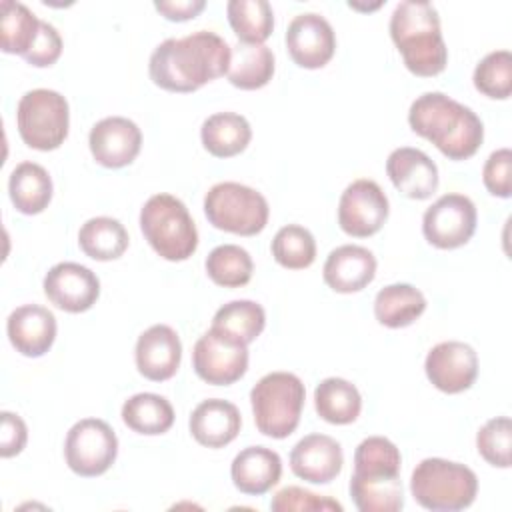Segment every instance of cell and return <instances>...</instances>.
<instances>
[{"mask_svg":"<svg viewBox=\"0 0 512 512\" xmlns=\"http://www.w3.org/2000/svg\"><path fill=\"white\" fill-rule=\"evenodd\" d=\"M232 48L212 30H198L182 38H166L150 54V80L168 92H194L224 76Z\"/></svg>","mask_w":512,"mask_h":512,"instance_id":"6da1fadb","label":"cell"},{"mask_svg":"<svg viewBox=\"0 0 512 512\" xmlns=\"http://www.w3.org/2000/svg\"><path fill=\"white\" fill-rule=\"evenodd\" d=\"M408 124L450 160L474 156L484 140V124L476 112L442 92L420 94L410 104Z\"/></svg>","mask_w":512,"mask_h":512,"instance_id":"7a4b0ae2","label":"cell"},{"mask_svg":"<svg viewBox=\"0 0 512 512\" xmlns=\"http://www.w3.org/2000/svg\"><path fill=\"white\" fill-rule=\"evenodd\" d=\"M390 38L404 66L416 76H436L448 64V48L440 32L438 10L430 2L404 0L390 16Z\"/></svg>","mask_w":512,"mask_h":512,"instance_id":"3957f363","label":"cell"},{"mask_svg":"<svg viewBox=\"0 0 512 512\" xmlns=\"http://www.w3.org/2000/svg\"><path fill=\"white\" fill-rule=\"evenodd\" d=\"M140 230L152 250L170 262L188 260L198 248V230L186 204L166 192L144 202Z\"/></svg>","mask_w":512,"mask_h":512,"instance_id":"277c9868","label":"cell"},{"mask_svg":"<svg viewBox=\"0 0 512 512\" xmlns=\"http://www.w3.org/2000/svg\"><path fill=\"white\" fill-rule=\"evenodd\" d=\"M414 500L432 512H458L468 508L478 494L472 468L446 458H424L410 476Z\"/></svg>","mask_w":512,"mask_h":512,"instance_id":"5b68a950","label":"cell"},{"mask_svg":"<svg viewBox=\"0 0 512 512\" xmlns=\"http://www.w3.org/2000/svg\"><path fill=\"white\" fill-rule=\"evenodd\" d=\"M306 400L302 380L292 372H270L250 390L254 424L268 438H288L300 422Z\"/></svg>","mask_w":512,"mask_h":512,"instance_id":"8992f818","label":"cell"},{"mask_svg":"<svg viewBox=\"0 0 512 512\" xmlns=\"http://www.w3.org/2000/svg\"><path fill=\"white\" fill-rule=\"evenodd\" d=\"M204 214L218 230L254 236L266 228L270 208L258 190L240 182H218L204 196Z\"/></svg>","mask_w":512,"mask_h":512,"instance_id":"52a82bcc","label":"cell"},{"mask_svg":"<svg viewBox=\"0 0 512 512\" xmlns=\"http://www.w3.org/2000/svg\"><path fill=\"white\" fill-rule=\"evenodd\" d=\"M16 126L22 142L34 150H56L68 136V100L50 88L28 90L16 106Z\"/></svg>","mask_w":512,"mask_h":512,"instance_id":"ba28073f","label":"cell"},{"mask_svg":"<svg viewBox=\"0 0 512 512\" xmlns=\"http://www.w3.org/2000/svg\"><path fill=\"white\" fill-rule=\"evenodd\" d=\"M118 456V438L112 426L100 418H82L66 434L64 458L68 468L94 478L110 470Z\"/></svg>","mask_w":512,"mask_h":512,"instance_id":"9c48e42d","label":"cell"},{"mask_svg":"<svg viewBox=\"0 0 512 512\" xmlns=\"http://www.w3.org/2000/svg\"><path fill=\"white\" fill-rule=\"evenodd\" d=\"M192 368L208 384H234L248 370V344L210 326L194 344Z\"/></svg>","mask_w":512,"mask_h":512,"instance_id":"30bf717a","label":"cell"},{"mask_svg":"<svg viewBox=\"0 0 512 512\" xmlns=\"http://www.w3.org/2000/svg\"><path fill=\"white\" fill-rule=\"evenodd\" d=\"M476 206L464 194H444L422 216L424 238L440 248L452 250L464 246L476 232Z\"/></svg>","mask_w":512,"mask_h":512,"instance_id":"8fae6325","label":"cell"},{"mask_svg":"<svg viewBox=\"0 0 512 512\" xmlns=\"http://www.w3.org/2000/svg\"><path fill=\"white\" fill-rule=\"evenodd\" d=\"M388 198L384 190L368 178L348 184L338 202V224L342 232L354 238L376 234L388 220Z\"/></svg>","mask_w":512,"mask_h":512,"instance_id":"7c38bea8","label":"cell"},{"mask_svg":"<svg viewBox=\"0 0 512 512\" xmlns=\"http://www.w3.org/2000/svg\"><path fill=\"white\" fill-rule=\"evenodd\" d=\"M424 372L440 392L460 394L476 382L478 354L470 344L460 340L438 342L426 354Z\"/></svg>","mask_w":512,"mask_h":512,"instance_id":"4fadbf2b","label":"cell"},{"mask_svg":"<svg viewBox=\"0 0 512 512\" xmlns=\"http://www.w3.org/2000/svg\"><path fill=\"white\" fill-rule=\"evenodd\" d=\"M286 50L300 68L316 70L326 66L336 52V34L330 22L316 12H304L288 24Z\"/></svg>","mask_w":512,"mask_h":512,"instance_id":"5bb4252c","label":"cell"},{"mask_svg":"<svg viewBox=\"0 0 512 512\" xmlns=\"http://www.w3.org/2000/svg\"><path fill=\"white\" fill-rule=\"evenodd\" d=\"M46 298L60 310L80 314L90 310L100 296L98 276L78 262L54 264L42 282Z\"/></svg>","mask_w":512,"mask_h":512,"instance_id":"9a60e30c","label":"cell"},{"mask_svg":"<svg viewBox=\"0 0 512 512\" xmlns=\"http://www.w3.org/2000/svg\"><path fill=\"white\" fill-rule=\"evenodd\" d=\"M88 146L100 166L124 168L140 154L142 132L130 118L108 116L90 128Z\"/></svg>","mask_w":512,"mask_h":512,"instance_id":"2e32d148","label":"cell"},{"mask_svg":"<svg viewBox=\"0 0 512 512\" xmlns=\"http://www.w3.org/2000/svg\"><path fill=\"white\" fill-rule=\"evenodd\" d=\"M134 360L138 372L152 382H164L172 378L178 372L182 360L180 336L168 324L150 326L136 340Z\"/></svg>","mask_w":512,"mask_h":512,"instance_id":"e0dca14e","label":"cell"},{"mask_svg":"<svg viewBox=\"0 0 512 512\" xmlns=\"http://www.w3.org/2000/svg\"><path fill=\"white\" fill-rule=\"evenodd\" d=\"M56 318L40 304H24L10 312L6 334L10 344L28 358L44 356L56 340Z\"/></svg>","mask_w":512,"mask_h":512,"instance_id":"ac0fdd59","label":"cell"},{"mask_svg":"<svg viewBox=\"0 0 512 512\" xmlns=\"http://www.w3.org/2000/svg\"><path fill=\"white\" fill-rule=\"evenodd\" d=\"M386 174L394 188L412 200H426L438 188V168L418 148L402 146L392 150L386 160Z\"/></svg>","mask_w":512,"mask_h":512,"instance_id":"d6986e66","label":"cell"},{"mask_svg":"<svg viewBox=\"0 0 512 512\" xmlns=\"http://www.w3.org/2000/svg\"><path fill=\"white\" fill-rule=\"evenodd\" d=\"M344 464L342 446L328 434H308L290 452L292 472L310 484L332 482Z\"/></svg>","mask_w":512,"mask_h":512,"instance_id":"ffe728a7","label":"cell"},{"mask_svg":"<svg viewBox=\"0 0 512 512\" xmlns=\"http://www.w3.org/2000/svg\"><path fill=\"white\" fill-rule=\"evenodd\" d=\"M324 282L340 294L364 290L376 276L374 254L358 244H344L334 248L322 268Z\"/></svg>","mask_w":512,"mask_h":512,"instance_id":"44dd1931","label":"cell"},{"mask_svg":"<svg viewBox=\"0 0 512 512\" xmlns=\"http://www.w3.org/2000/svg\"><path fill=\"white\" fill-rule=\"evenodd\" d=\"M240 426V410L236 404L222 398L202 400L188 420L192 438L206 448H224L238 436Z\"/></svg>","mask_w":512,"mask_h":512,"instance_id":"7402d4cb","label":"cell"},{"mask_svg":"<svg viewBox=\"0 0 512 512\" xmlns=\"http://www.w3.org/2000/svg\"><path fill=\"white\" fill-rule=\"evenodd\" d=\"M230 476L242 494L262 496L280 482L282 460L266 446H248L234 456Z\"/></svg>","mask_w":512,"mask_h":512,"instance_id":"603a6c76","label":"cell"},{"mask_svg":"<svg viewBox=\"0 0 512 512\" xmlns=\"http://www.w3.org/2000/svg\"><path fill=\"white\" fill-rule=\"evenodd\" d=\"M252 138V128L242 114L216 112L202 122V146L216 158H232L246 150Z\"/></svg>","mask_w":512,"mask_h":512,"instance_id":"cb8c5ba5","label":"cell"},{"mask_svg":"<svg viewBox=\"0 0 512 512\" xmlns=\"http://www.w3.org/2000/svg\"><path fill=\"white\" fill-rule=\"evenodd\" d=\"M8 194L14 208L22 214H40L52 200V178L36 162H20L8 178Z\"/></svg>","mask_w":512,"mask_h":512,"instance_id":"d4e9b609","label":"cell"},{"mask_svg":"<svg viewBox=\"0 0 512 512\" xmlns=\"http://www.w3.org/2000/svg\"><path fill=\"white\" fill-rule=\"evenodd\" d=\"M402 456L398 446L384 436H368L354 450L352 478L366 482H390L400 478Z\"/></svg>","mask_w":512,"mask_h":512,"instance_id":"484cf974","label":"cell"},{"mask_svg":"<svg viewBox=\"0 0 512 512\" xmlns=\"http://www.w3.org/2000/svg\"><path fill=\"white\" fill-rule=\"evenodd\" d=\"M426 310L424 294L412 284H388L374 298V316L386 328H404Z\"/></svg>","mask_w":512,"mask_h":512,"instance_id":"4316f807","label":"cell"},{"mask_svg":"<svg viewBox=\"0 0 512 512\" xmlns=\"http://www.w3.org/2000/svg\"><path fill=\"white\" fill-rule=\"evenodd\" d=\"M232 86L240 90H258L274 76V54L266 44L232 46L230 66L226 72Z\"/></svg>","mask_w":512,"mask_h":512,"instance_id":"83f0119b","label":"cell"},{"mask_svg":"<svg viewBox=\"0 0 512 512\" xmlns=\"http://www.w3.org/2000/svg\"><path fill=\"white\" fill-rule=\"evenodd\" d=\"M314 408L330 424H352L360 416L362 396L352 382L330 376L314 388Z\"/></svg>","mask_w":512,"mask_h":512,"instance_id":"f1b7e54d","label":"cell"},{"mask_svg":"<svg viewBox=\"0 0 512 512\" xmlns=\"http://www.w3.org/2000/svg\"><path fill=\"white\" fill-rule=\"evenodd\" d=\"M128 232L124 224L110 216H96L86 220L78 232L80 250L100 262L120 258L128 248Z\"/></svg>","mask_w":512,"mask_h":512,"instance_id":"f546056e","label":"cell"},{"mask_svg":"<svg viewBox=\"0 0 512 512\" xmlns=\"http://www.w3.org/2000/svg\"><path fill=\"white\" fill-rule=\"evenodd\" d=\"M122 422L136 434L158 436L172 428V404L154 392H140L122 404Z\"/></svg>","mask_w":512,"mask_h":512,"instance_id":"4dcf8cb0","label":"cell"},{"mask_svg":"<svg viewBox=\"0 0 512 512\" xmlns=\"http://www.w3.org/2000/svg\"><path fill=\"white\" fill-rule=\"evenodd\" d=\"M226 14L230 28L244 44H264L274 30V12L268 0H230Z\"/></svg>","mask_w":512,"mask_h":512,"instance_id":"1f68e13d","label":"cell"},{"mask_svg":"<svg viewBox=\"0 0 512 512\" xmlns=\"http://www.w3.org/2000/svg\"><path fill=\"white\" fill-rule=\"evenodd\" d=\"M2 20H0V36H2V52L6 54H24L32 48L38 32L40 22L36 14L24 6L22 2L2 0Z\"/></svg>","mask_w":512,"mask_h":512,"instance_id":"d6a6232c","label":"cell"},{"mask_svg":"<svg viewBox=\"0 0 512 512\" xmlns=\"http://www.w3.org/2000/svg\"><path fill=\"white\" fill-rule=\"evenodd\" d=\"M266 326V312L254 300H232L220 306L212 318V328H218L236 340L250 344Z\"/></svg>","mask_w":512,"mask_h":512,"instance_id":"836d02e7","label":"cell"},{"mask_svg":"<svg viewBox=\"0 0 512 512\" xmlns=\"http://www.w3.org/2000/svg\"><path fill=\"white\" fill-rule=\"evenodd\" d=\"M206 274L208 278L224 288H240L250 282L254 262L250 254L236 244H220L216 246L206 262Z\"/></svg>","mask_w":512,"mask_h":512,"instance_id":"e575fe53","label":"cell"},{"mask_svg":"<svg viewBox=\"0 0 512 512\" xmlns=\"http://www.w3.org/2000/svg\"><path fill=\"white\" fill-rule=\"evenodd\" d=\"M270 250L282 268L304 270L316 258V240L308 228L300 224H288L276 232Z\"/></svg>","mask_w":512,"mask_h":512,"instance_id":"d590c367","label":"cell"},{"mask_svg":"<svg viewBox=\"0 0 512 512\" xmlns=\"http://www.w3.org/2000/svg\"><path fill=\"white\" fill-rule=\"evenodd\" d=\"M474 88L492 98L506 100L512 92V54L508 50H494L486 54L474 68Z\"/></svg>","mask_w":512,"mask_h":512,"instance_id":"8d00e7d4","label":"cell"},{"mask_svg":"<svg viewBox=\"0 0 512 512\" xmlns=\"http://www.w3.org/2000/svg\"><path fill=\"white\" fill-rule=\"evenodd\" d=\"M350 498L360 512H398L404 506L402 480L364 482L350 478Z\"/></svg>","mask_w":512,"mask_h":512,"instance_id":"74e56055","label":"cell"},{"mask_svg":"<svg viewBox=\"0 0 512 512\" xmlns=\"http://www.w3.org/2000/svg\"><path fill=\"white\" fill-rule=\"evenodd\" d=\"M478 454L496 468H510L512 462V422L508 416L490 418L476 434Z\"/></svg>","mask_w":512,"mask_h":512,"instance_id":"f35d334b","label":"cell"},{"mask_svg":"<svg viewBox=\"0 0 512 512\" xmlns=\"http://www.w3.org/2000/svg\"><path fill=\"white\" fill-rule=\"evenodd\" d=\"M270 510L274 512H342V504L334 498L314 494L300 486H284L270 500Z\"/></svg>","mask_w":512,"mask_h":512,"instance_id":"ab89813d","label":"cell"},{"mask_svg":"<svg viewBox=\"0 0 512 512\" xmlns=\"http://www.w3.org/2000/svg\"><path fill=\"white\" fill-rule=\"evenodd\" d=\"M510 168H512V152L510 148L494 150L482 168V182L486 190L492 196L498 198H510L512 192V180H510Z\"/></svg>","mask_w":512,"mask_h":512,"instance_id":"60d3db41","label":"cell"},{"mask_svg":"<svg viewBox=\"0 0 512 512\" xmlns=\"http://www.w3.org/2000/svg\"><path fill=\"white\" fill-rule=\"evenodd\" d=\"M62 54V38L58 34V30L48 24V22H40V32L32 44V48L24 54V60L36 68H46L52 66Z\"/></svg>","mask_w":512,"mask_h":512,"instance_id":"b9f144b4","label":"cell"},{"mask_svg":"<svg viewBox=\"0 0 512 512\" xmlns=\"http://www.w3.org/2000/svg\"><path fill=\"white\" fill-rule=\"evenodd\" d=\"M0 422V456L12 458L24 450L28 440V428L18 414L8 410L0 412Z\"/></svg>","mask_w":512,"mask_h":512,"instance_id":"7bdbcfd3","label":"cell"},{"mask_svg":"<svg viewBox=\"0 0 512 512\" xmlns=\"http://www.w3.org/2000/svg\"><path fill=\"white\" fill-rule=\"evenodd\" d=\"M154 8L172 22H186L190 18H196L204 8V0H162L154 2Z\"/></svg>","mask_w":512,"mask_h":512,"instance_id":"ee69618b","label":"cell"}]
</instances>
